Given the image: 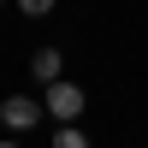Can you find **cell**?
Returning a JSON list of instances; mask_svg holds the SVG:
<instances>
[{"mask_svg": "<svg viewBox=\"0 0 148 148\" xmlns=\"http://www.w3.org/2000/svg\"><path fill=\"white\" fill-rule=\"evenodd\" d=\"M42 107H47L53 119H77V113H83V89H77V83H65V77H53Z\"/></svg>", "mask_w": 148, "mask_h": 148, "instance_id": "cell-1", "label": "cell"}, {"mask_svg": "<svg viewBox=\"0 0 148 148\" xmlns=\"http://www.w3.org/2000/svg\"><path fill=\"white\" fill-rule=\"evenodd\" d=\"M42 113H47V107H36L30 95H12V101L0 107V119H6V130H30V125H36Z\"/></svg>", "mask_w": 148, "mask_h": 148, "instance_id": "cell-2", "label": "cell"}, {"mask_svg": "<svg viewBox=\"0 0 148 148\" xmlns=\"http://www.w3.org/2000/svg\"><path fill=\"white\" fill-rule=\"evenodd\" d=\"M30 71H36L42 83H53V77H59V47H36V53H30Z\"/></svg>", "mask_w": 148, "mask_h": 148, "instance_id": "cell-3", "label": "cell"}, {"mask_svg": "<svg viewBox=\"0 0 148 148\" xmlns=\"http://www.w3.org/2000/svg\"><path fill=\"white\" fill-rule=\"evenodd\" d=\"M53 148H83V130H77V119H65V125H59V136H53Z\"/></svg>", "mask_w": 148, "mask_h": 148, "instance_id": "cell-4", "label": "cell"}, {"mask_svg": "<svg viewBox=\"0 0 148 148\" xmlns=\"http://www.w3.org/2000/svg\"><path fill=\"white\" fill-rule=\"evenodd\" d=\"M18 12H24V18H47V12H53V0H18Z\"/></svg>", "mask_w": 148, "mask_h": 148, "instance_id": "cell-5", "label": "cell"}]
</instances>
